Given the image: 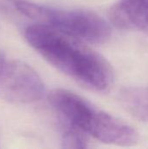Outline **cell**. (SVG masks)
<instances>
[{"mask_svg": "<svg viewBox=\"0 0 148 149\" xmlns=\"http://www.w3.org/2000/svg\"><path fill=\"white\" fill-rule=\"evenodd\" d=\"M120 101L133 116L148 122V86L124 88L120 93Z\"/></svg>", "mask_w": 148, "mask_h": 149, "instance_id": "8992f818", "label": "cell"}, {"mask_svg": "<svg viewBox=\"0 0 148 149\" xmlns=\"http://www.w3.org/2000/svg\"><path fill=\"white\" fill-rule=\"evenodd\" d=\"M61 143L65 148H86L90 147L87 135L70 124L62 134Z\"/></svg>", "mask_w": 148, "mask_h": 149, "instance_id": "52a82bcc", "label": "cell"}, {"mask_svg": "<svg viewBox=\"0 0 148 149\" xmlns=\"http://www.w3.org/2000/svg\"><path fill=\"white\" fill-rule=\"evenodd\" d=\"M17 11L36 23L48 24L84 42L102 44L112 35L110 24L93 11L58 9L26 0H14Z\"/></svg>", "mask_w": 148, "mask_h": 149, "instance_id": "3957f363", "label": "cell"}, {"mask_svg": "<svg viewBox=\"0 0 148 149\" xmlns=\"http://www.w3.org/2000/svg\"><path fill=\"white\" fill-rule=\"evenodd\" d=\"M112 24L121 30H138L148 35V0H120L109 10Z\"/></svg>", "mask_w": 148, "mask_h": 149, "instance_id": "5b68a950", "label": "cell"}, {"mask_svg": "<svg viewBox=\"0 0 148 149\" xmlns=\"http://www.w3.org/2000/svg\"><path fill=\"white\" fill-rule=\"evenodd\" d=\"M28 44L49 64L95 92H108L114 73L108 61L80 39L48 24L36 23L24 32Z\"/></svg>", "mask_w": 148, "mask_h": 149, "instance_id": "6da1fadb", "label": "cell"}, {"mask_svg": "<svg viewBox=\"0 0 148 149\" xmlns=\"http://www.w3.org/2000/svg\"><path fill=\"white\" fill-rule=\"evenodd\" d=\"M44 94V85L30 65L17 59H8L0 52V98L16 104L38 101Z\"/></svg>", "mask_w": 148, "mask_h": 149, "instance_id": "277c9868", "label": "cell"}, {"mask_svg": "<svg viewBox=\"0 0 148 149\" xmlns=\"http://www.w3.org/2000/svg\"><path fill=\"white\" fill-rule=\"evenodd\" d=\"M48 100L68 124L97 141L121 147L133 146L139 141V134L132 126L75 93L54 89L49 93Z\"/></svg>", "mask_w": 148, "mask_h": 149, "instance_id": "7a4b0ae2", "label": "cell"}]
</instances>
